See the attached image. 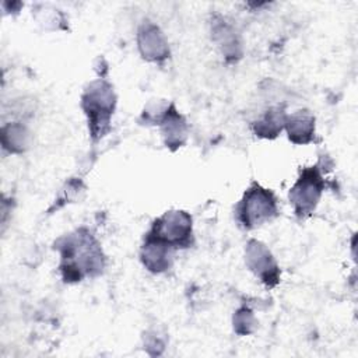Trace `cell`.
<instances>
[{"mask_svg":"<svg viewBox=\"0 0 358 358\" xmlns=\"http://www.w3.org/2000/svg\"><path fill=\"white\" fill-rule=\"evenodd\" d=\"M324 190V179L319 165L303 168L289 190V203L295 215L305 218L313 213Z\"/></svg>","mask_w":358,"mask_h":358,"instance_id":"obj_4","label":"cell"},{"mask_svg":"<svg viewBox=\"0 0 358 358\" xmlns=\"http://www.w3.org/2000/svg\"><path fill=\"white\" fill-rule=\"evenodd\" d=\"M81 106L87 115L92 140H101L110 127V117L116 106L113 87L103 78L90 83L81 96Z\"/></svg>","mask_w":358,"mask_h":358,"instance_id":"obj_2","label":"cell"},{"mask_svg":"<svg viewBox=\"0 0 358 358\" xmlns=\"http://www.w3.org/2000/svg\"><path fill=\"white\" fill-rule=\"evenodd\" d=\"M159 124L164 136V143L168 148L176 150L183 145L187 137V123L185 117L176 110L173 103H169Z\"/></svg>","mask_w":358,"mask_h":358,"instance_id":"obj_10","label":"cell"},{"mask_svg":"<svg viewBox=\"0 0 358 358\" xmlns=\"http://www.w3.org/2000/svg\"><path fill=\"white\" fill-rule=\"evenodd\" d=\"M150 234L172 249L189 248L193 243L192 217L183 210H169L154 221Z\"/></svg>","mask_w":358,"mask_h":358,"instance_id":"obj_5","label":"cell"},{"mask_svg":"<svg viewBox=\"0 0 358 358\" xmlns=\"http://www.w3.org/2000/svg\"><path fill=\"white\" fill-rule=\"evenodd\" d=\"M1 144L10 152H24L29 145V131L22 122H10L1 127Z\"/></svg>","mask_w":358,"mask_h":358,"instance_id":"obj_13","label":"cell"},{"mask_svg":"<svg viewBox=\"0 0 358 358\" xmlns=\"http://www.w3.org/2000/svg\"><path fill=\"white\" fill-rule=\"evenodd\" d=\"M137 46L147 62H162L169 56V46L165 35L154 22L145 21L137 31Z\"/></svg>","mask_w":358,"mask_h":358,"instance_id":"obj_7","label":"cell"},{"mask_svg":"<svg viewBox=\"0 0 358 358\" xmlns=\"http://www.w3.org/2000/svg\"><path fill=\"white\" fill-rule=\"evenodd\" d=\"M284 127L294 144H309L315 136V116L308 109L295 110L287 115Z\"/></svg>","mask_w":358,"mask_h":358,"instance_id":"obj_9","label":"cell"},{"mask_svg":"<svg viewBox=\"0 0 358 358\" xmlns=\"http://www.w3.org/2000/svg\"><path fill=\"white\" fill-rule=\"evenodd\" d=\"M278 213L277 199L270 189L253 183L236 207V220L246 228H256L274 218Z\"/></svg>","mask_w":358,"mask_h":358,"instance_id":"obj_3","label":"cell"},{"mask_svg":"<svg viewBox=\"0 0 358 358\" xmlns=\"http://www.w3.org/2000/svg\"><path fill=\"white\" fill-rule=\"evenodd\" d=\"M172 250L171 246L148 232L141 246V262L148 271L155 274L164 273L172 264Z\"/></svg>","mask_w":358,"mask_h":358,"instance_id":"obj_8","label":"cell"},{"mask_svg":"<svg viewBox=\"0 0 358 358\" xmlns=\"http://www.w3.org/2000/svg\"><path fill=\"white\" fill-rule=\"evenodd\" d=\"M256 327V319L252 313L250 309H248L246 306L236 310L235 316H234V329L238 334H250L253 333Z\"/></svg>","mask_w":358,"mask_h":358,"instance_id":"obj_14","label":"cell"},{"mask_svg":"<svg viewBox=\"0 0 358 358\" xmlns=\"http://www.w3.org/2000/svg\"><path fill=\"white\" fill-rule=\"evenodd\" d=\"M213 39L221 48V52L227 59H236L241 55V41L236 29L225 21V18L218 17L213 20L211 24Z\"/></svg>","mask_w":358,"mask_h":358,"instance_id":"obj_11","label":"cell"},{"mask_svg":"<svg viewBox=\"0 0 358 358\" xmlns=\"http://www.w3.org/2000/svg\"><path fill=\"white\" fill-rule=\"evenodd\" d=\"M60 252V271L67 282L81 281L84 277H94L102 273L105 256L98 241L85 228H80L56 243Z\"/></svg>","mask_w":358,"mask_h":358,"instance_id":"obj_1","label":"cell"},{"mask_svg":"<svg viewBox=\"0 0 358 358\" xmlns=\"http://www.w3.org/2000/svg\"><path fill=\"white\" fill-rule=\"evenodd\" d=\"M245 262L249 270L267 287L280 282V268L268 248L260 241L250 239L245 249Z\"/></svg>","mask_w":358,"mask_h":358,"instance_id":"obj_6","label":"cell"},{"mask_svg":"<svg viewBox=\"0 0 358 358\" xmlns=\"http://www.w3.org/2000/svg\"><path fill=\"white\" fill-rule=\"evenodd\" d=\"M285 117L287 115L284 112V106H271L253 123V131L259 137L274 138L284 129Z\"/></svg>","mask_w":358,"mask_h":358,"instance_id":"obj_12","label":"cell"}]
</instances>
